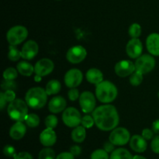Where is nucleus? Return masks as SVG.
Here are the masks:
<instances>
[{"label":"nucleus","instance_id":"1","mask_svg":"<svg viewBox=\"0 0 159 159\" xmlns=\"http://www.w3.org/2000/svg\"><path fill=\"white\" fill-rule=\"evenodd\" d=\"M93 116L96 127L102 131L113 130L119 124L120 117L116 107L109 104L95 109Z\"/></svg>","mask_w":159,"mask_h":159},{"label":"nucleus","instance_id":"2","mask_svg":"<svg viewBox=\"0 0 159 159\" xmlns=\"http://www.w3.org/2000/svg\"><path fill=\"white\" fill-rule=\"evenodd\" d=\"M46 90L40 87H34L26 92L25 101L30 108L39 110L45 106L48 101Z\"/></svg>","mask_w":159,"mask_h":159},{"label":"nucleus","instance_id":"3","mask_svg":"<svg viewBox=\"0 0 159 159\" xmlns=\"http://www.w3.org/2000/svg\"><path fill=\"white\" fill-rule=\"evenodd\" d=\"M118 94L116 85L109 81H102L96 85V96L99 102L110 103L115 100Z\"/></svg>","mask_w":159,"mask_h":159},{"label":"nucleus","instance_id":"4","mask_svg":"<svg viewBox=\"0 0 159 159\" xmlns=\"http://www.w3.org/2000/svg\"><path fill=\"white\" fill-rule=\"evenodd\" d=\"M28 107L26 101L16 99L9 102L7 107V113L9 117L16 121H23L28 115Z\"/></svg>","mask_w":159,"mask_h":159},{"label":"nucleus","instance_id":"5","mask_svg":"<svg viewBox=\"0 0 159 159\" xmlns=\"http://www.w3.org/2000/svg\"><path fill=\"white\" fill-rule=\"evenodd\" d=\"M28 36V31L25 26H15L8 30L6 34V39L9 42V45L20 44L22 42L24 41Z\"/></svg>","mask_w":159,"mask_h":159},{"label":"nucleus","instance_id":"6","mask_svg":"<svg viewBox=\"0 0 159 159\" xmlns=\"http://www.w3.org/2000/svg\"><path fill=\"white\" fill-rule=\"evenodd\" d=\"M130 134L124 127H116L112 130L109 137V141L115 146H123L130 142Z\"/></svg>","mask_w":159,"mask_h":159},{"label":"nucleus","instance_id":"7","mask_svg":"<svg viewBox=\"0 0 159 159\" xmlns=\"http://www.w3.org/2000/svg\"><path fill=\"white\" fill-rule=\"evenodd\" d=\"M155 64L156 63L153 56L150 54H141L137 58L134 65L136 71L144 75L152 71L155 67Z\"/></svg>","mask_w":159,"mask_h":159},{"label":"nucleus","instance_id":"8","mask_svg":"<svg viewBox=\"0 0 159 159\" xmlns=\"http://www.w3.org/2000/svg\"><path fill=\"white\" fill-rule=\"evenodd\" d=\"M82 116L77 109L68 107L65 109L62 114V120L68 127H76L82 122Z\"/></svg>","mask_w":159,"mask_h":159},{"label":"nucleus","instance_id":"9","mask_svg":"<svg viewBox=\"0 0 159 159\" xmlns=\"http://www.w3.org/2000/svg\"><path fill=\"white\" fill-rule=\"evenodd\" d=\"M79 104L82 111L85 113H89L94 111L96 107V98L93 93L85 91L79 96Z\"/></svg>","mask_w":159,"mask_h":159},{"label":"nucleus","instance_id":"10","mask_svg":"<svg viewBox=\"0 0 159 159\" xmlns=\"http://www.w3.org/2000/svg\"><path fill=\"white\" fill-rule=\"evenodd\" d=\"M87 51L84 47L76 45L70 48L66 54V58L70 63L79 64L86 57Z\"/></svg>","mask_w":159,"mask_h":159},{"label":"nucleus","instance_id":"11","mask_svg":"<svg viewBox=\"0 0 159 159\" xmlns=\"http://www.w3.org/2000/svg\"><path fill=\"white\" fill-rule=\"evenodd\" d=\"M82 72L77 68H72L66 72L65 75V83L70 89L76 88L82 82Z\"/></svg>","mask_w":159,"mask_h":159},{"label":"nucleus","instance_id":"12","mask_svg":"<svg viewBox=\"0 0 159 159\" xmlns=\"http://www.w3.org/2000/svg\"><path fill=\"white\" fill-rule=\"evenodd\" d=\"M115 72L120 77H127L136 71L135 65L129 60H122L117 62L115 65Z\"/></svg>","mask_w":159,"mask_h":159},{"label":"nucleus","instance_id":"13","mask_svg":"<svg viewBox=\"0 0 159 159\" xmlns=\"http://www.w3.org/2000/svg\"><path fill=\"white\" fill-rule=\"evenodd\" d=\"M54 65L51 60L48 58H43L39 60L34 66V72L36 75L43 76L48 75L53 71Z\"/></svg>","mask_w":159,"mask_h":159},{"label":"nucleus","instance_id":"14","mask_svg":"<svg viewBox=\"0 0 159 159\" xmlns=\"http://www.w3.org/2000/svg\"><path fill=\"white\" fill-rule=\"evenodd\" d=\"M127 55L131 58H138L142 54L143 45L138 38H132L129 40L126 47Z\"/></svg>","mask_w":159,"mask_h":159},{"label":"nucleus","instance_id":"15","mask_svg":"<svg viewBox=\"0 0 159 159\" xmlns=\"http://www.w3.org/2000/svg\"><path fill=\"white\" fill-rule=\"evenodd\" d=\"M39 51L38 44L34 40H28L23 44L21 50L22 58L25 60H31L37 55Z\"/></svg>","mask_w":159,"mask_h":159},{"label":"nucleus","instance_id":"16","mask_svg":"<svg viewBox=\"0 0 159 159\" xmlns=\"http://www.w3.org/2000/svg\"><path fill=\"white\" fill-rule=\"evenodd\" d=\"M40 141L42 145L45 147H51L57 141V135L54 130L51 128L43 130L40 134Z\"/></svg>","mask_w":159,"mask_h":159},{"label":"nucleus","instance_id":"17","mask_svg":"<svg viewBox=\"0 0 159 159\" xmlns=\"http://www.w3.org/2000/svg\"><path fill=\"white\" fill-rule=\"evenodd\" d=\"M147 140L144 139L141 135H134L130 140V147L134 152L142 153L146 151L148 148Z\"/></svg>","mask_w":159,"mask_h":159},{"label":"nucleus","instance_id":"18","mask_svg":"<svg viewBox=\"0 0 159 159\" xmlns=\"http://www.w3.org/2000/svg\"><path fill=\"white\" fill-rule=\"evenodd\" d=\"M146 46L151 54L159 56V34H151L146 40Z\"/></svg>","mask_w":159,"mask_h":159},{"label":"nucleus","instance_id":"19","mask_svg":"<svg viewBox=\"0 0 159 159\" xmlns=\"http://www.w3.org/2000/svg\"><path fill=\"white\" fill-rule=\"evenodd\" d=\"M67 102L62 96H55L50 100L48 103V109L53 113H58L64 111L66 107Z\"/></svg>","mask_w":159,"mask_h":159},{"label":"nucleus","instance_id":"20","mask_svg":"<svg viewBox=\"0 0 159 159\" xmlns=\"http://www.w3.org/2000/svg\"><path fill=\"white\" fill-rule=\"evenodd\" d=\"M26 127L23 121H16V123L11 127L9 130V136L13 140H20L25 136Z\"/></svg>","mask_w":159,"mask_h":159},{"label":"nucleus","instance_id":"21","mask_svg":"<svg viewBox=\"0 0 159 159\" xmlns=\"http://www.w3.org/2000/svg\"><path fill=\"white\" fill-rule=\"evenodd\" d=\"M86 79L89 83L98 85L103 81V75L97 68H90L86 72Z\"/></svg>","mask_w":159,"mask_h":159},{"label":"nucleus","instance_id":"22","mask_svg":"<svg viewBox=\"0 0 159 159\" xmlns=\"http://www.w3.org/2000/svg\"><path fill=\"white\" fill-rule=\"evenodd\" d=\"M16 69L20 75L23 76H31L34 72V67L26 61H20L16 65Z\"/></svg>","mask_w":159,"mask_h":159},{"label":"nucleus","instance_id":"23","mask_svg":"<svg viewBox=\"0 0 159 159\" xmlns=\"http://www.w3.org/2000/svg\"><path fill=\"white\" fill-rule=\"evenodd\" d=\"M86 137V130L83 126H78L75 127L71 132V138L76 143H82L85 141Z\"/></svg>","mask_w":159,"mask_h":159},{"label":"nucleus","instance_id":"24","mask_svg":"<svg viewBox=\"0 0 159 159\" xmlns=\"http://www.w3.org/2000/svg\"><path fill=\"white\" fill-rule=\"evenodd\" d=\"M133 158L130 152L125 148L116 149L110 156V159H133Z\"/></svg>","mask_w":159,"mask_h":159},{"label":"nucleus","instance_id":"25","mask_svg":"<svg viewBox=\"0 0 159 159\" xmlns=\"http://www.w3.org/2000/svg\"><path fill=\"white\" fill-rule=\"evenodd\" d=\"M61 89V85L60 82L54 79V80H51L48 82L45 90L48 96H51V95H55L58 93Z\"/></svg>","mask_w":159,"mask_h":159},{"label":"nucleus","instance_id":"26","mask_svg":"<svg viewBox=\"0 0 159 159\" xmlns=\"http://www.w3.org/2000/svg\"><path fill=\"white\" fill-rule=\"evenodd\" d=\"M9 51L8 54V57L12 61H17L20 60V57H22L21 51L18 49L16 46L13 45H9Z\"/></svg>","mask_w":159,"mask_h":159},{"label":"nucleus","instance_id":"27","mask_svg":"<svg viewBox=\"0 0 159 159\" xmlns=\"http://www.w3.org/2000/svg\"><path fill=\"white\" fill-rule=\"evenodd\" d=\"M38 159H56L55 152L50 147L42 149L38 155Z\"/></svg>","mask_w":159,"mask_h":159},{"label":"nucleus","instance_id":"28","mask_svg":"<svg viewBox=\"0 0 159 159\" xmlns=\"http://www.w3.org/2000/svg\"><path fill=\"white\" fill-rule=\"evenodd\" d=\"M25 122L27 124L28 127L34 128L40 124V118L35 113H30V114L27 115L26 120H25Z\"/></svg>","mask_w":159,"mask_h":159},{"label":"nucleus","instance_id":"29","mask_svg":"<svg viewBox=\"0 0 159 159\" xmlns=\"http://www.w3.org/2000/svg\"><path fill=\"white\" fill-rule=\"evenodd\" d=\"M128 34L132 38H138L141 34V27L138 23H134L129 27Z\"/></svg>","mask_w":159,"mask_h":159},{"label":"nucleus","instance_id":"30","mask_svg":"<svg viewBox=\"0 0 159 159\" xmlns=\"http://www.w3.org/2000/svg\"><path fill=\"white\" fill-rule=\"evenodd\" d=\"M143 81V74L138 71H135L130 77V83L133 86H138L141 85Z\"/></svg>","mask_w":159,"mask_h":159},{"label":"nucleus","instance_id":"31","mask_svg":"<svg viewBox=\"0 0 159 159\" xmlns=\"http://www.w3.org/2000/svg\"><path fill=\"white\" fill-rule=\"evenodd\" d=\"M18 76V71L14 68H8L3 72V78L5 80H14Z\"/></svg>","mask_w":159,"mask_h":159},{"label":"nucleus","instance_id":"32","mask_svg":"<svg viewBox=\"0 0 159 159\" xmlns=\"http://www.w3.org/2000/svg\"><path fill=\"white\" fill-rule=\"evenodd\" d=\"M91 159H110V156L104 149H97L92 153Z\"/></svg>","mask_w":159,"mask_h":159},{"label":"nucleus","instance_id":"33","mask_svg":"<svg viewBox=\"0 0 159 159\" xmlns=\"http://www.w3.org/2000/svg\"><path fill=\"white\" fill-rule=\"evenodd\" d=\"M44 122L47 128L54 129L57 127L58 120H57V118L54 115H49L46 117Z\"/></svg>","mask_w":159,"mask_h":159},{"label":"nucleus","instance_id":"34","mask_svg":"<svg viewBox=\"0 0 159 159\" xmlns=\"http://www.w3.org/2000/svg\"><path fill=\"white\" fill-rule=\"evenodd\" d=\"M82 125L85 128H91L93 126V124H95V120L93 119V117H92L89 115H86V116H84L82 118V122H81Z\"/></svg>","mask_w":159,"mask_h":159},{"label":"nucleus","instance_id":"35","mask_svg":"<svg viewBox=\"0 0 159 159\" xmlns=\"http://www.w3.org/2000/svg\"><path fill=\"white\" fill-rule=\"evenodd\" d=\"M1 88L4 90H15L16 89V83L14 80H5L2 83Z\"/></svg>","mask_w":159,"mask_h":159},{"label":"nucleus","instance_id":"36","mask_svg":"<svg viewBox=\"0 0 159 159\" xmlns=\"http://www.w3.org/2000/svg\"><path fill=\"white\" fill-rule=\"evenodd\" d=\"M3 154L5 156L8 157V158H13L16 152V149L13 146L8 144V145L5 146L3 148Z\"/></svg>","mask_w":159,"mask_h":159},{"label":"nucleus","instance_id":"37","mask_svg":"<svg viewBox=\"0 0 159 159\" xmlns=\"http://www.w3.org/2000/svg\"><path fill=\"white\" fill-rule=\"evenodd\" d=\"M3 95L6 102H11L16 99V93L14 90H5Z\"/></svg>","mask_w":159,"mask_h":159},{"label":"nucleus","instance_id":"38","mask_svg":"<svg viewBox=\"0 0 159 159\" xmlns=\"http://www.w3.org/2000/svg\"><path fill=\"white\" fill-rule=\"evenodd\" d=\"M68 99H69L71 101H75L76 99H79L80 95H79V92L77 89L72 88L68 91Z\"/></svg>","mask_w":159,"mask_h":159},{"label":"nucleus","instance_id":"39","mask_svg":"<svg viewBox=\"0 0 159 159\" xmlns=\"http://www.w3.org/2000/svg\"><path fill=\"white\" fill-rule=\"evenodd\" d=\"M151 148L154 153L159 154V135H157L155 138H153L152 144H151Z\"/></svg>","mask_w":159,"mask_h":159},{"label":"nucleus","instance_id":"40","mask_svg":"<svg viewBox=\"0 0 159 159\" xmlns=\"http://www.w3.org/2000/svg\"><path fill=\"white\" fill-rule=\"evenodd\" d=\"M14 159H34L32 155L26 152H21L16 153L15 156L13 157Z\"/></svg>","mask_w":159,"mask_h":159},{"label":"nucleus","instance_id":"41","mask_svg":"<svg viewBox=\"0 0 159 159\" xmlns=\"http://www.w3.org/2000/svg\"><path fill=\"white\" fill-rule=\"evenodd\" d=\"M154 133L153 130H150L148 128H145L142 130V133H141V136L144 138L145 140H151L152 138H154Z\"/></svg>","mask_w":159,"mask_h":159},{"label":"nucleus","instance_id":"42","mask_svg":"<svg viewBox=\"0 0 159 159\" xmlns=\"http://www.w3.org/2000/svg\"><path fill=\"white\" fill-rule=\"evenodd\" d=\"M56 159H75V156L71 153V152H65L59 154V155L56 157Z\"/></svg>","mask_w":159,"mask_h":159},{"label":"nucleus","instance_id":"43","mask_svg":"<svg viewBox=\"0 0 159 159\" xmlns=\"http://www.w3.org/2000/svg\"><path fill=\"white\" fill-rule=\"evenodd\" d=\"M114 144H113L112 142H110V141L106 142L103 145V149L107 152L108 153H112V152L114 151Z\"/></svg>","mask_w":159,"mask_h":159},{"label":"nucleus","instance_id":"44","mask_svg":"<svg viewBox=\"0 0 159 159\" xmlns=\"http://www.w3.org/2000/svg\"><path fill=\"white\" fill-rule=\"evenodd\" d=\"M70 152H71L74 156H79L81 154V152H82V149H81V148L79 147V146L74 145L70 148Z\"/></svg>","mask_w":159,"mask_h":159},{"label":"nucleus","instance_id":"45","mask_svg":"<svg viewBox=\"0 0 159 159\" xmlns=\"http://www.w3.org/2000/svg\"><path fill=\"white\" fill-rule=\"evenodd\" d=\"M6 100L4 97L3 93H0V110H2L4 109V107H6Z\"/></svg>","mask_w":159,"mask_h":159},{"label":"nucleus","instance_id":"46","mask_svg":"<svg viewBox=\"0 0 159 159\" xmlns=\"http://www.w3.org/2000/svg\"><path fill=\"white\" fill-rule=\"evenodd\" d=\"M152 130L155 134H159V119L154 121L153 124H152Z\"/></svg>","mask_w":159,"mask_h":159},{"label":"nucleus","instance_id":"47","mask_svg":"<svg viewBox=\"0 0 159 159\" xmlns=\"http://www.w3.org/2000/svg\"><path fill=\"white\" fill-rule=\"evenodd\" d=\"M133 159H147V158H144V157H143V156H141V155H134Z\"/></svg>","mask_w":159,"mask_h":159},{"label":"nucleus","instance_id":"48","mask_svg":"<svg viewBox=\"0 0 159 159\" xmlns=\"http://www.w3.org/2000/svg\"><path fill=\"white\" fill-rule=\"evenodd\" d=\"M40 79H41V76L37 75H36V77H35V81H36V82H39V81H40Z\"/></svg>","mask_w":159,"mask_h":159},{"label":"nucleus","instance_id":"49","mask_svg":"<svg viewBox=\"0 0 159 159\" xmlns=\"http://www.w3.org/2000/svg\"><path fill=\"white\" fill-rule=\"evenodd\" d=\"M158 98H159V93H158Z\"/></svg>","mask_w":159,"mask_h":159}]
</instances>
